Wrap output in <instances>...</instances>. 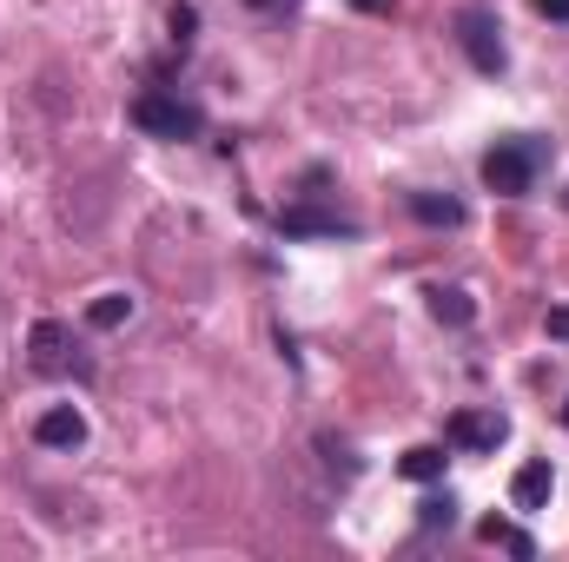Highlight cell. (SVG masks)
Returning <instances> with one entry per match:
<instances>
[{"label":"cell","instance_id":"obj_1","mask_svg":"<svg viewBox=\"0 0 569 562\" xmlns=\"http://www.w3.org/2000/svg\"><path fill=\"white\" fill-rule=\"evenodd\" d=\"M543 165H550V140H530V133H510V140H497L483 152V185L497 192V199H523L537 179H543Z\"/></svg>","mask_w":569,"mask_h":562},{"label":"cell","instance_id":"obj_8","mask_svg":"<svg viewBox=\"0 0 569 562\" xmlns=\"http://www.w3.org/2000/svg\"><path fill=\"white\" fill-rule=\"evenodd\" d=\"M550 490H557V470H550L543 456H537V463H523V470L510 476V503H517L523 516H537V510L550 503Z\"/></svg>","mask_w":569,"mask_h":562},{"label":"cell","instance_id":"obj_4","mask_svg":"<svg viewBox=\"0 0 569 562\" xmlns=\"http://www.w3.org/2000/svg\"><path fill=\"white\" fill-rule=\"evenodd\" d=\"M457 47H463V60H470L477 73H490V80L510 67L503 27H497V13H490V7H463V13H457Z\"/></svg>","mask_w":569,"mask_h":562},{"label":"cell","instance_id":"obj_11","mask_svg":"<svg viewBox=\"0 0 569 562\" xmlns=\"http://www.w3.org/2000/svg\"><path fill=\"white\" fill-rule=\"evenodd\" d=\"M411 219L457 232V225H463V199H450V192H411Z\"/></svg>","mask_w":569,"mask_h":562},{"label":"cell","instance_id":"obj_2","mask_svg":"<svg viewBox=\"0 0 569 562\" xmlns=\"http://www.w3.org/2000/svg\"><path fill=\"white\" fill-rule=\"evenodd\" d=\"M27 364H33L40 378H93V358L80 351L73 324H60V318H40V324L27 331Z\"/></svg>","mask_w":569,"mask_h":562},{"label":"cell","instance_id":"obj_10","mask_svg":"<svg viewBox=\"0 0 569 562\" xmlns=\"http://www.w3.org/2000/svg\"><path fill=\"white\" fill-rule=\"evenodd\" d=\"M477 543H490V550H510L517 562L537 556V536H530V530H517L510 516H483V523H477Z\"/></svg>","mask_w":569,"mask_h":562},{"label":"cell","instance_id":"obj_18","mask_svg":"<svg viewBox=\"0 0 569 562\" xmlns=\"http://www.w3.org/2000/svg\"><path fill=\"white\" fill-rule=\"evenodd\" d=\"M246 7H252V13H291L298 0H246Z\"/></svg>","mask_w":569,"mask_h":562},{"label":"cell","instance_id":"obj_19","mask_svg":"<svg viewBox=\"0 0 569 562\" xmlns=\"http://www.w3.org/2000/svg\"><path fill=\"white\" fill-rule=\"evenodd\" d=\"M358 13H398V0H351Z\"/></svg>","mask_w":569,"mask_h":562},{"label":"cell","instance_id":"obj_12","mask_svg":"<svg viewBox=\"0 0 569 562\" xmlns=\"http://www.w3.org/2000/svg\"><path fill=\"white\" fill-rule=\"evenodd\" d=\"M443 463H450V443H411V450L398 456V470H405L411 483H437Z\"/></svg>","mask_w":569,"mask_h":562},{"label":"cell","instance_id":"obj_6","mask_svg":"<svg viewBox=\"0 0 569 562\" xmlns=\"http://www.w3.org/2000/svg\"><path fill=\"white\" fill-rule=\"evenodd\" d=\"M279 232H284V239H358V219L325 212V205H284Z\"/></svg>","mask_w":569,"mask_h":562},{"label":"cell","instance_id":"obj_16","mask_svg":"<svg viewBox=\"0 0 569 562\" xmlns=\"http://www.w3.org/2000/svg\"><path fill=\"white\" fill-rule=\"evenodd\" d=\"M543 324H550V338H563V344H569V304H550V318H543Z\"/></svg>","mask_w":569,"mask_h":562},{"label":"cell","instance_id":"obj_5","mask_svg":"<svg viewBox=\"0 0 569 562\" xmlns=\"http://www.w3.org/2000/svg\"><path fill=\"white\" fill-rule=\"evenodd\" d=\"M503 436H510V418L503 411H450V423H443V443L450 450H470V456L503 450Z\"/></svg>","mask_w":569,"mask_h":562},{"label":"cell","instance_id":"obj_3","mask_svg":"<svg viewBox=\"0 0 569 562\" xmlns=\"http://www.w3.org/2000/svg\"><path fill=\"white\" fill-rule=\"evenodd\" d=\"M133 127L152 133V140H199L206 133V113H199V100H179L166 87H146L140 100H133Z\"/></svg>","mask_w":569,"mask_h":562},{"label":"cell","instance_id":"obj_9","mask_svg":"<svg viewBox=\"0 0 569 562\" xmlns=\"http://www.w3.org/2000/svg\"><path fill=\"white\" fill-rule=\"evenodd\" d=\"M425 298H430V318H437V324H450V331H463V324L477 318V298H470L463 284H430Z\"/></svg>","mask_w":569,"mask_h":562},{"label":"cell","instance_id":"obj_20","mask_svg":"<svg viewBox=\"0 0 569 562\" xmlns=\"http://www.w3.org/2000/svg\"><path fill=\"white\" fill-rule=\"evenodd\" d=\"M563 423H569V404H563Z\"/></svg>","mask_w":569,"mask_h":562},{"label":"cell","instance_id":"obj_14","mask_svg":"<svg viewBox=\"0 0 569 562\" xmlns=\"http://www.w3.org/2000/svg\"><path fill=\"white\" fill-rule=\"evenodd\" d=\"M418 523H425V530H450V523H457V496H450V490H430L425 503H418Z\"/></svg>","mask_w":569,"mask_h":562},{"label":"cell","instance_id":"obj_7","mask_svg":"<svg viewBox=\"0 0 569 562\" xmlns=\"http://www.w3.org/2000/svg\"><path fill=\"white\" fill-rule=\"evenodd\" d=\"M33 443H40V450H80V443H87V418H80L73 404H53V411L33 418Z\"/></svg>","mask_w":569,"mask_h":562},{"label":"cell","instance_id":"obj_13","mask_svg":"<svg viewBox=\"0 0 569 562\" xmlns=\"http://www.w3.org/2000/svg\"><path fill=\"white\" fill-rule=\"evenodd\" d=\"M127 318H133V298H127V291H100V298L87 304V324H93V331H120Z\"/></svg>","mask_w":569,"mask_h":562},{"label":"cell","instance_id":"obj_17","mask_svg":"<svg viewBox=\"0 0 569 562\" xmlns=\"http://www.w3.org/2000/svg\"><path fill=\"white\" fill-rule=\"evenodd\" d=\"M530 7H537L543 20H563V27H569V0H530Z\"/></svg>","mask_w":569,"mask_h":562},{"label":"cell","instance_id":"obj_15","mask_svg":"<svg viewBox=\"0 0 569 562\" xmlns=\"http://www.w3.org/2000/svg\"><path fill=\"white\" fill-rule=\"evenodd\" d=\"M166 33H172V47L186 53V47H192V33H199V7H186V0H179V7L166 13Z\"/></svg>","mask_w":569,"mask_h":562}]
</instances>
